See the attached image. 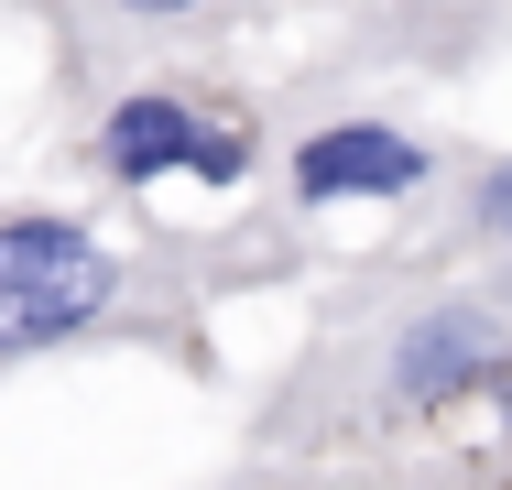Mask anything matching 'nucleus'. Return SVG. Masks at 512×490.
<instances>
[{"label": "nucleus", "mask_w": 512, "mask_h": 490, "mask_svg": "<svg viewBox=\"0 0 512 490\" xmlns=\"http://www.w3.org/2000/svg\"><path fill=\"white\" fill-rule=\"evenodd\" d=\"M262 164V131L240 109H218L207 88H175V77H142V88H109L99 120H88V175L120 196L164 186V175H197V186H240Z\"/></svg>", "instance_id": "nucleus-1"}, {"label": "nucleus", "mask_w": 512, "mask_h": 490, "mask_svg": "<svg viewBox=\"0 0 512 490\" xmlns=\"http://www.w3.org/2000/svg\"><path fill=\"white\" fill-rule=\"evenodd\" d=\"M131 294V262L88 218H0V360L11 349H66Z\"/></svg>", "instance_id": "nucleus-2"}, {"label": "nucleus", "mask_w": 512, "mask_h": 490, "mask_svg": "<svg viewBox=\"0 0 512 490\" xmlns=\"http://www.w3.org/2000/svg\"><path fill=\"white\" fill-rule=\"evenodd\" d=\"M512 349V316L491 294H436V305H414L404 327L382 338V371H371V414L382 425H414V414H447V403H469V392L491 382V360Z\"/></svg>", "instance_id": "nucleus-3"}, {"label": "nucleus", "mask_w": 512, "mask_h": 490, "mask_svg": "<svg viewBox=\"0 0 512 490\" xmlns=\"http://www.w3.org/2000/svg\"><path fill=\"white\" fill-rule=\"evenodd\" d=\"M436 175H447V153L393 109H349V120H316L306 142H284L295 207H393V196H425Z\"/></svg>", "instance_id": "nucleus-4"}, {"label": "nucleus", "mask_w": 512, "mask_h": 490, "mask_svg": "<svg viewBox=\"0 0 512 490\" xmlns=\"http://www.w3.org/2000/svg\"><path fill=\"white\" fill-rule=\"evenodd\" d=\"M66 44V77H99L120 55H197L218 33H240L262 0H33Z\"/></svg>", "instance_id": "nucleus-5"}, {"label": "nucleus", "mask_w": 512, "mask_h": 490, "mask_svg": "<svg viewBox=\"0 0 512 490\" xmlns=\"http://www.w3.org/2000/svg\"><path fill=\"white\" fill-rule=\"evenodd\" d=\"M458 229H469V240H491V251L512 240V153H491V164L458 186Z\"/></svg>", "instance_id": "nucleus-6"}, {"label": "nucleus", "mask_w": 512, "mask_h": 490, "mask_svg": "<svg viewBox=\"0 0 512 490\" xmlns=\"http://www.w3.org/2000/svg\"><path fill=\"white\" fill-rule=\"evenodd\" d=\"M480 294H491V305H502V316H512V240H502V262L480 273Z\"/></svg>", "instance_id": "nucleus-7"}]
</instances>
